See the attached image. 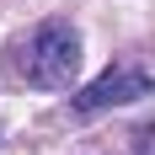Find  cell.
Instances as JSON below:
<instances>
[{"label":"cell","instance_id":"6da1fadb","mask_svg":"<svg viewBox=\"0 0 155 155\" xmlns=\"http://www.w3.org/2000/svg\"><path fill=\"white\" fill-rule=\"evenodd\" d=\"M80 59H86L80 32L70 21H43L27 43V80L38 91H64V86H75Z\"/></svg>","mask_w":155,"mask_h":155},{"label":"cell","instance_id":"7a4b0ae2","mask_svg":"<svg viewBox=\"0 0 155 155\" xmlns=\"http://www.w3.org/2000/svg\"><path fill=\"white\" fill-rule=\"evenodd\" d=\"M155 91V75L144 70V64L134 59H112L102 75L91 80V86H80L75 91V118H96V112H107V107H123V102H139V96Z\"/></svg>","mask_w":155,"mask_h":155},{"label":"cell","instance_id":"3957f363","mask_svg":"<svg viewBox=\"0 0 155 155\" xmlns=\"http://www.w3.org/2000/svg\"><path fill=\"white\" fill-rule=\"evenodd\" d=\"M134 155H155V123H144L134 134Z\"/></svg>","mask_w":155,"mask_h":155}]
</instances>
